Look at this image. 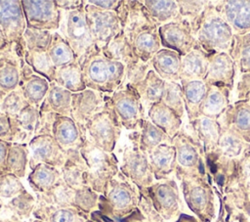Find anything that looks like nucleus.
Here are the masks:
<instances>
[{
    "label": "nucleus",
    "mask_w": 250,
    "mask_h": 222,
    "mask_svg": "<svg viewBox=\"0 0 250 222\" xmlns=\"http://www.w3.org/2000/svg\"><path fill=\"white\" fill-rule=\"evenodd\" d=\"M87 88L111 94L124 84L125 66L107 58L99 47L78 60Z\"/></svg>",
    "instance_id": "obj_1"
},
{
    "label": "nucleus",
    "mask_w": 250,
    "mask_h": 222,
    "mask_svg": "<svg viewBox=\"0 0 250 222\" xmlns=\"http://www.w3.org/2000/svg\"><path fill=\"white\" fill-rule=\"evenodd\" d=\"M140 198V189L119 171L100 196L99 208L109 217L123 219L137 209Z\"/></svg>",
    "instance_id": "obj_2"
},
{
    "label": "nucleus",
    "mask_w": 250,
    "mask_h": 222,
    "mask_svg": "<svg viewBox=\"0 0 250 222\" xmlns=\"http://www.w3.org/2000/svg\"><path fill=\"white\" fill-rule=\"evenodd\" d=\"M79 152L88 166L87 185L96 193L104 195L109 181L119 172L115 155L98 148L86 137Z\"/></svg>",
    "instance_id": "obj_3"
},
{
    "label": "nucleus",
    "mask_w": 250,
    "mask_h": 222,
    "mask_svg": "<svg viewBox=\"0 0 250 222\" xmlns=\"http://www.w3.org/2000/svg\"><path fill=\"white\" fill-rule=\"evenodd\" d=\"M233 31L229 24L209 1L204 9L195 37L198 45L208 54L214 52H228L230 50Z\"/></svg>",
    "instance_id": "obj_4"
},
{
    "label": "nucleus",
    "mask_w": 250,
    "mask_h": 222,
    "mask_svg": "<svg viewBox=\"0 0 250 222\" xmlns=\"http://www.w3.org/2000/svg\"><path fill=\"white\" fill-rule=\"evenodd\" d=\"M104 106L84 125L86 138L98 148L113 153L121 136L122 125L114 112L107 94H104Z\"/></svg>",
    "instance_id": "obj_5"
},
{
    "label": "nucleus",
    "mask_w": 250,
    "mask_h": 222,
    "mask_svg": "<svg viewBox=\"0 0 250 222\" xmlns=\"http://www.w3.org/2000/svg\"><path fill=\"white\" fill-rule=\"evenodd\" d=\"M107 97L122 127L137 131L146 115L136 89L130 84H124L113 93L107 94Z\"/></svg>",
    "instance_id": "obj_6"
},
{
    "label": "nucleus",
    "mask_w": 250,
    "mask_h": 222,
    "mask_svg": "<svg viewBox=\"0 0 250 222\" xmlns=\"http://www.w3.org/2000/svg\"><path fill=\"white\" fill-rule=\"evenodd\" d=\"M59 30V33L68 42L78 60L96 46L87 24L84 6L73 11H62Z\"/></svg>",
    "instance_id": "obj_7"
},
{
    "label": "nucleus",
    "mask_w": 250,
    "mask_h": 222,
    "mask_svg": "<svg viewBox=\"0 0 250 222\" xmlns=\"http://www.w3.org/2000/svg\"><path fill=\"white\" fill-rule=\"evenodd\" d=\"M26 21L21 6V0H0V30L18 55L23 58L25 51L23 33Z\"/></svg>",
    "instance_id": "obj_8"
},
{
    "label": "nucleus",
    "mask_w": 250,
    "mask_h": 222,
    "mask_svg": "<svg viewBox=\"0 0 250 222\" xmlns=\"http://www.w3.org/2000/svg\"><path fill=\"white\" fill-rule=\"evenodd\" d=\"M49 133L64 151L79 150L86 137L85 128L80 127L71 116L57 113H42L38 134Z\"/></svg>",
    "instance_id": "obj_9"
},
{
    "label": "nucleus",
    "mask_w": 250,
    "mask_h": 222,
    "mask_svg": "<svg viewBox=\"0 0 250 222\" xmlns=\"http://www.w3.org/2000/svg\"><path fill=\"white\" fill-rule=\"evenodd\" d=\"M87 24L93 40L100 49L104 48L121 30V23L116 12L106 11L87 3L84 0Z\"/></svg>",
    "instance_id": "obj_10"
},
{
    "label": "nucleus",
    "mask_w": 250,
    "mask_h": 222,
    "mask_svg": "<svg viewBox=\"0 0 250 222\" xmlns=\"http://www.w3.org/2000/svg\"><path fill=\"white\" fill-rule=\"evenodd\" d=\"M26 26L55 32L60 28L62 11L56 0H21Z\"/></svg>",
    "instance_id": "obj_11"
},
{
    "label": "nucleus",
    "mask_w": 250,
    "mask_h": 222,
    "mask_svg": "<svg viewBox=\"0 0 250 222\" xmlns=\"http://www.w3.org/2000/svg\"><path fill=\"white\" fill-rule=\"evenodd\" d=\"M27 146L29 151L28 166L30 169L39 163H45L61 169L66 160V151L49 133L35 135Z\"/></svg>",
    "instance_id": "obj_12"
},
{
    "label": "nucleus",
    "mask_w": 250,
    "mask_h": 222,
    "mask_svg": "<svg viewBox=\"0 0 250 222\" xmlns=\"http://www.w3.org/2000/svg\"><path fill=\"white\" fill-rule=\"evenodd\" d=\"M119 171L140 190L152 185L154 176L150 169L147 155L134 143L130 147H125Z\"/></svg>",
    "instance_id": "obj_13"
},
{
    "label": "nucleus",
    "mask_w": 250,
    "mask_h": 222,
    "mask_svg": "<svg viewBox=\"0 0 250 222\" xmlns=\"http://www.w3.org/2000/svg\"><path fill=\"white\" fill-rule=\"evenodd\" d=\"M162 48L176 51L181 56L190 52L198 46L195 34L190 25L184 22H171L158 28Z\"/></svg>",
    "instance_id": "obj_14"
},
{
    "label": "nucleus",
    "mask_w": 250,
    "mask_h": 222,
    "mask_svg": "<svg viewBox=\"0 0 250 222\" xmlns=\"http://www.w3.org/2000/svg\"><path fill=\"white\" fill-rule=\"evenodd\" d=\"M236 77L235 64L228 52L209 54L208 68L203 81L207 85L226 86L233 90Z\"/></svg>",
    "instance_id": "obj_15"
},
{
    "label": "nucleus",
    "mask_w": 250,
    "mask_h": 222,
    "mask_svg": "<svg viewBox=\"0 0 250 222\" xmlns=\"http://www.w3.org/2000/svg\"><path fill=\"white\" fill-rule=\"evenodd\" d=\"M215 9L229 24L234 34L250 32V0L212 1Z\"/></svg>",
    "instance_id": "obj_16"
},
{
    "label": "nucleus",
    "mask_w": 250,
    "mask_h": 222,
    "mask_svg": "<svg viewBox=\"0 0 250 222\" xmlns=\"http://www.w3.org/2000/svg\"><path fill=\"white\" fill-rule=\"evenodd\" d=\"M104 94L86 88L83 91L72 93L71 118L82 128L85 123L104 106Z\"/></svg>",
    "instance_id": "obj_17"
},
{
    "label": "nucleus",
    "mask_w": 250,
    "mask_h": 222,
    "mask_svg": "<svg viewBox=\"0 0 250 222\" xmlns=\"http://www.w3.org/2000/svg\"><path fill=\"white\" fill-rule=\"evenodd\" d=\"M42 121L39 108L28 105L20 113L11 117L13 143L28 144L38 134Z\"/></svg>",
    "instance_id": "obj_18"
},
{
    "label": "nucleus",
    "mask_w": 250,
    "mask_h": 222,
    "mask_svg": "<svg viewBox=\"0 0 250 222\" xmlns=\"http://www.w3.org/2000/svg\"><path fill=\"white\" fill-rule=\"evenodd\" d=\"M172 145L176 150V161L179 166L188 169L197 167L201 173L204 172L203 162L199 158L198 140L182 128L172 139Z\"/></svg>",
    "instance_id": "obj_19"
},
{
    "label": "nucleus",
    "mask_w": 250,
    "mask_h": 222,
    "mask_svg": "<svg viewBox=\"0 0 250 222\" xmlns=\"http://www.w3.org/2000/svg\"><path fill=\"white\" fill-rule=\"evenodd\" d=\"M50 87V82L43 76L34 72L29 66L22 61L19 89L24 99L37 108L40 107Z\"/></svg>",
    "instance_id": "obj_20"
},
{
    "label": "nucleus",
    "mask_w": 250,
    "mask_h": 222,
    "mask_svg": "<svg viewBox=\"0 0 250 222\" xmlns=\"http://www.w3.org/2000/svg\"><path fill=\"white\" fill-rule=\"evenodd\" d=\"M218 121L222 127H230L250 143V106L246 101L232 102Z\"/></svg>",
    "instance_id": "obj_21"
},
{
    "label": "nucleus",
    "mask_w": 250,
    "mask_h": 222,
    "mask_svg": "<svg viewBox=\"0 0 250 222\" xmlns=\"http://www.w3.org/2000/svg\"><path fill=\"white\" fill-rule=\"evenodd\" d=\"M153 207L165 217H169L178 208V194L171 181L159 182L145 189Z\"/></svg>",
    "instance_id": "obj_22"
},
{
    "label": "nucleus",
    "mask_w": 250,
    "mask_h": 222,
    "mask_svg": "<svg viewBox=\"0 0 250 222\" xmlns=\"http://www.w3.org/2000/svg\"><path fill=\"white\" fill-rule=\"evenodd\" d=\"M22 61L14 48L0 53V88L6 93L19 88Z\"/></svg>",
    "instance_id": "obj_23"
},
{
    "label": "nucleus",
    "mask_w": 250,
    "mask_h": 222,
    "mask_svg": "<svg viewBox=\"0 0 250 222\" xmlns=\"http://www.w3.org/2000/svg\"><path fill=\"white\" fill-rule=\"evenodd\" d=\"M129 137L130 141L146 155L161 144H172V139L155 126L147 116L143 120L140 128L133 131Z\"/></svg>",
    "instance_id": "obj_24"
},
{
    "label": "nucleus",
    "mask_w": 250,
    "mask_h": 222,
    "mask_svg": "<svg viewBox=\"0 0 250 222\" xmlns=\"http://www.w3.org/2000/svg\"><path fill=\"white\" fill-rule=\"evenodd\" d=\"M209 54L199 45L182 56L180 66V81L203 80L208 68Z\"/></svg>",
    "instance_id": "obj_25"
},
{
    "label": "nucleus",
    "mask_w": 250,
    "mask_h": 222,
    "mask_svg": "<svg viewBox=\"0 0 250 222\" xmlns=\"http://www.w3.org/2000/svg\"><path fill=\"white\" fill-rule=\"evenodd\" d=\"M66 155V160L61 168L62 178L64 183L73 189H81L88 186V166L79 150H68Z\"/></svg>",
    "instance_id": "obj_26"
},
{
    "label": "nucleus",
    "mask_w": 250,
    "mask_h": 222,
    "mask_svg": "<svg viewBox=\"0 0 250 222\" xmlns=\"http://www.w3.org/2000/svg\"><path fill=\"white\" fill-rule=\"evenodd\" d=\"M232 91L226 86L208 85V91L200 109V115L218 120L232 103Z\"/></svg>",
    "instance_id": "obj_27"
},
{
    "label": "nucleus",
    "mask_w": 250,
    "mask_h": 222,
    "mask_svg": "<svg viewBox=\"0 0 250 222\" xmlns=\"http://www.w3.org/2000/svg\"><path fill=\"white\" fill-rule=\"evenodd\" d=\"M32 214L42 222H88V214L74 207H61L37 200Z\"/></svg>",
    "instance_id": "obj_28"
},
{
    "label": "nucleus",
    "mask_w": 250,
    "mask_h": 222,
    "mask_svg": "<svg viewBox=\"0 0 250 222\" xmlns=\"http://www.w3.org/2000/svg\"><path fill=\"white\" fill-rule=\"evenodd\" d=\"M147 118L171 139L183 128V118L162 102L151 105L146 110Z\"/></svg>",
    "instance_id": "obj_29"
},
{
    "label": "nucleus",
    "mask_w": 250,
    "mask_h": 222,
    "mask_svg": "<svg viewBox=\"0 0 250 222\" xmlns=\"http://www.w3.org/2000/svg\"><path fill=\"white\" fill-rule=\"evenodd\" d=\"M72 93L56 82H51L49 90L39 107L41 113H57L71 116Z\"/></svg>",
    "instance_id": "obj_30"
},
{
    "label": "nucleus",
    "mask_w": 250,
    "mask_h": 222,
    "mask_svg": "<svg viewBox=\"0 0 250 222\" xmlns=\"http://www.w3.org/2000/svg\"><path fill=\"white\" fill-rule=\"evenodd\" d=\"M181 58L176 51L161 48L150 60L151 68L165 81L180 82Z\"/></svg>",
    "instance_id": "obj_31"
},
{
    "label": "nucleus",
    "mask_w": 250,
    "mask_h": 222,
    "mask_svg": "<svg viewBox=\"0 0 250 222\" xmlns=\"http://www.w3.org/2000/svg\"><path fill=\"white\" fill-rule=\"evenodd\" d=\"M158 28V25L147 27L130 41L135 56L141 61L150 62L153 56L162 48Z\"/></svg>",
    "instance_id": "obj_32"
},
{
    "label": "nucleus",
    "mask_w": 250,
    "mask_h": 222,
    "mask_svg": "<svg viewBox=\"0 0 250 222\" xmlns=\"http://www.w3.org/2000/svg\"><path fill=\"white\" fill-rule=\"evenodd\" d=\"M189 125L197 140L203 145L206 153H211L218 149L222 129L218 120L200 115L190 121Z\"/></svg>",
    "instance_id": "obj_33"
},
{
    "label": "nucleus",
    "mask_w": 250,
    "mask_h": 222,
    "mask_svg": "<svg viewBox=\"0 0 250 222\" xmlns=\"http://www.w3.org/2000/svg\"><path fill=\"white\" fill-rule=\"evenodd\" d=\"M180 83L184 92L186 113L188 122H190L200 116V109L205 100L208 85L203 80H182Z\"/></svg>",
    "instance_id": "obj_34"
},
{
    "label": "nucleus",
    "mask_w": 250,
    "mask_h": 222,
    "mask_svg": "<svg viewBox=\"0 0 250 222\" xmlns=\"http://www.w3.org/2000/svg\"><path fill=\"white\" fill-rule=\"evenodd\" d=\"M151 172L156 179L166 177L175 167L176 150L172 144H161L147 154Z\"/></svg>",
    "instance_id": "obj_35"
},
{
    "label": "nucleus",
    "mask_w": 250,
    "mask_h": 222,
    "mask_svg": "<svg viewBox=\"0 0 250 222\" xmlns=\"http://www.w3.org/2000/svg\"><path fill=\"white\" fill-rule=\"evenodd\" d=\"M165 84L166 81L151 68L141 82L132 86L136 89L146 110H147L151 105L161 102Z\"/></svg>",
    "instance_id": "obj_36"
},
{
    "label": "nucleus",
    "mask_w": 250,
    "mask_h": 222,
    "mask_svg": "<svg viewBox=\"0 0 250 222\" xmlns=\"http://www.w3.org/2000/svg\"><path fill=\"white\" fill-rule=\"evenodd\" d=\"M150 19L158 25L171 22H180L181 14L178 1L175 0H141Z\"/></svg>",
    "instance_id": "obj_37"
},
{
    "label": "nucleus",
    "mask_w": 250,
    "mask_h": 222,
    "mask_svg": "<svg viewBox=\"0 0 250 222\" xmlns=\"http://www.w3.org/2000/svg\"><path fill=\"white\" fill-rule=\"evenodd\" d=\"M62 179L61 169L39 163L28 174L27 181L31 189L36 194H44L50 191Z\"/></svg>",
    "instance_id": "obj_38"
},
{
    "label": "nucleus",
    "mask_w": 250,
    "mask_h": 222,
    "mask_svg": "<svg viewBox=\"0 0 250 222\" xmlns=\"http://www.w3.org/2000/svg\"><path fill=\"white\" fill-rule=\"evenodd\" d=\"M54 82L71 93L80 92L87 88L78 60L63 67H57Z\"/></svg>",
    "instance_id": "obj_39"
},
{
    "label": "nucleus",
    "mask_w": 250,
    "mask_h": 222,
    "mask_svg": "<svg viewBox=\"0 0 250 222\" xmlns=\"http://www.w3.org/2000/svg\"><path fill=\"white\" fill-rule=\"evenodd\" d=\"M218 151L227 157H237L250 151V143L230 127H222Z\"/></svg>",
    "instance_id": "obj_40"
},
{
    "label": "nucleus",
    "mask_w": 250,
    "mask_h": 222,
    "mask_svg": "<svg viewBox=\"0 0 250 222\" xmlns=\"http://www.w3.org/2000/svg\"><path fill=\"white\" fill-rule=\"evenodd\" d=\"M102 51L107 58L122 63L124 66H127L138 59L135 56L132 45L123 30H121L104 48H103Z\"/></svg>",
    "instance_id": "obj_41"
},
{
    "label": "nucleus",
    "mask_w": 250,
    "mask_h": 222,
    "mask_svg": "<svg viewBox=\"0 0 250 222\" xmlns=\"http://www.w3.org/2000/svg\"><path fill=\"white\" fill-rule=\"evenodd\" d=\"M23 60L34 72L45 77L50 83L54 82L57 67L54 66L47 51L25 50Z\"/></svg>",
    "instance_id": "obj_42"
},
{
    "label": "nucleus",
    "mask_w": 250,
    "mask_h": 222,
    "mask_svg": "<svg viewBox=\"0 0 250 222\" xmlns=\"http://www.w3.org/2000/svg\"><path fill=\"white\" fill-rule=\"evenodd\" d=\"M28 161L29 151L27 144L11 142L7 155V173H11L20 179L24 177Z\"/></svg>",
    "instance_id": "obj_43"
},
{
    "label": "nucleus",
    "mask_w": 250,
    "mask_h": 222,
    "mask_svg": "<svg viewBox=\"0 0 250 222\" xmlns=\"http://www.w3.org/2000/svg\"><path fill=\"white\" fill-rule=\"evenodd\" d=\"M229 54L235 64L236 71L239 73L250 72V32L242 35L233 34Z\"/></svg>",
    "instance_id": "obj_44"
},
{
    "label": "nucleus",
    "mask_w": 250,
    "mask_h": 222,
    "mask_svg": "<svg viewBox=\"0 0 250 222\" xmlns=\"http://www.w3.org/2000/svg\"><path fill=\"white\" fill-rule=\"evenodd\" d=\"M47 52L56 67H63L78 60L68 42L57 31L53 32L52 41Z\"/></svg>",
    "instance_id": "obj_45"
},
{
    "label": "nucleus",
    "mask_w": 250,
    "mask_h": 222,
    "mask_svg": "<svg viewBox=\"0 0 250 222\" xmlns=\"http://www.w3.org/2000/svg\"><path fill=\"white\" fill-rule=\"evenodd\" d=\"M36 206V200L32 195L25 190L17 197L11 199L6 204V210L8 211L9 218L19 222L28 218L34 211Z\"/></svg>",
    "instance_id": "obj_46"
},
{
    "label": "nucleus",
    "mask_w": 250,
    "mask_h": 222,
    "mask_svg": "<svg viewBox=\"0 0 250 222\" xmlns=\"http://www.w3.org/2000/svg\"><path fill=\"white\" fill-rule=\"evenodd\" d=\"M209 1H178L182 21L188 22L196 34L204 9Z\"/></svg>",
    "instance_id": "obj_47"
},
{
    "label": "nucleus",
    "mask_w": 250,
    "mask_h": 222,
    "mask_svg": "<svg viewBox=\"0 0 250 222\" xmlns=\"http://www.w3.org/2000/svg\"><path fill=\"white\" fill-rule=\"evenodd\" d=\"M161 102L172 111H174L181 118L184 117L186 110L184 102V92L180 82L166 81L165 90Z\"/></svg>",
    "instance_id": "obj_48"
},
{
    "label": "nucleus",
    "mask_w": 250,
    "mask_h": 222,
    "mask_svg": "<svg viewBox=\"0 0 250 222\" xmlns=\"http://www.w3.org/2000/svg\"><path fill=\"white\" fill-rule=\"evenodd\" d=\"M52 36H53L52 31L35 29V28H30L26 26V29L23 33L25 50L47 51L51 44Z\"/></svg>",
    "instance_id": "obj_49"
},
{
    "label": "nucleus",
    "mask_w": 250,
    "mask_h": 222,
    "mask_svg": "<svg viewBox=\"0 0 250 222\" xmlns=\"http://www.w3.org/2000/svg\"><path fill=\"white\" fill-rule=\"evenodd\" d=\"M29 103L24 99L19 88L6 94L0 104V111L12 117L20 113Z\"/></svg>",
    "instance_id": "obj_50"
},
{
    "label": "nucleus",
    "mask_w": 250,
    "mask_h": 222,
    "mask_svg": "<svg viewBox=\"0 0 250 222\" xmlns=\"http://www.w3.org/2000/svg\"><path fill=\"white\" fill-rule=\"evenodd\" d=\"M150 69H151L150 62L146 63L141 61L140 59H137L131 62L130 64L125 66L124 84L135 85L141 82Z\"/></svg>",
    "instance_id": "obj_51"
},
{
    "label": "nucleus",
    "mask_w": 250,
    "mask_h": 222,
    "mask_svg": "<svg viewBox=\"0 0 250 222\" xmlns=\"http://www.w3.org/2000/svg\"><path fill=\"white\" fill-rule=\"evenodd\" d=\"M25 191L20 178L11 173L0 175V200L13 199Z\"/></svg>",
    "instance_id": "obj_52"
},
{
    "label": "nucleus",
    "mask_w": 250,
    "mask_h": 222,
    "mask_svg": "<svg viewBox=\"0 0 250 222\" xmlns=\"http://www.w3.org/2000/svg\"><path fill=\"white\" fill-rule=\"evenodd\" d=\"M188 201L194 210L201 211L205 209L209 201L207 191L201 186H193L188 193Z\"/></svg>",
    "instance_id": "obj_53"
},
{
    "label": "nucleus",
    "mask_w": 250,
    "mask_h": 222,
    "mask_svg": "<svg viewBox=\"0 0 250 222\" xmlns=\"http://www.w3.org/2000/svg\"><path fill=\"white\" fill-rule=\"evenodd\" d=\"M234 97L235 101H246L250 94V72L239 73L236 81H234Z\"/></svg>",
    "instance_id": "obj_54"
},
{
    "label": "nucleus",
    "mask_w": 250,
    "mask_h": 222,
    "mask_svg": "<svg viewBox=\"0 0 250 222\" xmlns=\"http://www.w3.org/2000/svg\"><path fill=\"white\" fill-rule=\"evenodd\" d=\"M0 139L12 142L13 133L11 126V117L0 111Z\"/></svg>",
    "instance_id": "obj_55"
},
{
    "label": "nucleus",
    "mask_w": 250,
    "mask_h": 222,
    "mask_svg": "<svg viewBox=\"0 0 250 222\" xmlns=\"http://www.w3.org/2000/svg\"><path fill=\"white\" fill-rule=\"evenodd\" d=\"M87 3L94 5L98 8L106 11H113L117 12L118 8L120 7L121 0H86Z\"/></svg>",
    "instance_id": "obj_56"
},
{
    "label": "nucleus",
    "mask_w": 250,
    "mask_h": 222,
    "mask_svg": "<svg viewBox=\"0 0 250 222\" xmlns=\"http://www.w3.org/2000/svg\"><path fill=\"white\" fill-rule=\"evenodd\" d=\"M11 142L0 139V175L7 173V155Z\"/></svg>",
    "instance_id": "obj_57"
},
{
    "label": "nucleus",
    "mask_w": 250,
    "mask_h": 222,
    "mask_svg": "<svg viewBox=\"0 0 250 222\" xmlns=\"http://www.w3.org/2000/svg\"><path fill=\"white\" fill-rule=\"evenodd\" d=\"M57 6L62 11H73L84 6V0H56Z\"/></svg>",
    "instance_id": "obj_58"
},
{
    "label": "nucleus",
    "mask_w": 250,
    "mask_h": 222,
    "mask_svg": "<svg viewBox=\"0 0 250 222\" xmlns=\"http://www.w3.org/2000/svg\"><path fill=\"white\" fill-rule=\"evenodd\" d=\"M10 48H13V47L10 46V45L7 43V41L5 40L3 34H2V32H1V30H0V53L3 52V51H5V50H8V49H10Z\"/></svg>",
    "instance_id": "obj_59"
},
{
    "label": "nucleus",
    "mask_w": 250,
    "mask_h": 222,
    "mask_svg": "<svg viewBox=\"0 0 250 222\" xmlns=\"http://www.w3.org/2000/svg\"><path fill=\"white\" fill-rule=\"evenodd\" d=\"M6 92L5 91H3L1 88H0V104H1V102H2V100L4 99V97L6 96Z\"/></svg>",
    "instance_id": "obj_60"
},
{
    "label": "nucleus",
    "mask_w": 250,
    "mask_h": 222,
    "mask_svg": "<svg viewBox=\"0 0 250 222\" xmlns=\"http://www.w3.org/2000/svg\"><path fill=\"white\" fill-rule=\"evenodd\" d=\"M246 102H247V104L250 106V94L248 95V97H247V99H246Z\"/></svg>",
    "instance_id": "obj_61"
},
{
    "label": "nucleus",
    "mask_w": 250,
    "mask_h": 222,
    "mask_svg": "<svg viewBox=\"0 0 250 222\" xmlns=\"http://www.w3.org/2000/svg\"><path fill=\"white\" fill-rule=\"evenodd\" d=\"M2 207H3V202H2V200H0V210H1ZM0 222H1V220H0Z\"/></svg>",
    "instance_id": "obj_62"
},
{
    "label": "nucleus",
    "mask_w": 250,
    "mask_h": 222,
    "mask_svg": "<svg viewBox=\"0 0 250 222\" xmlns=\"http://www.w3.org/2000/svg\"><path fill=\"white\" fill-rule=\"evenodd\" d=\"M34 222H42V221H40V220H38V219H36V220H34Z\"/></svg>",
    "instance_id": "obj_63"
}]
</instances>
